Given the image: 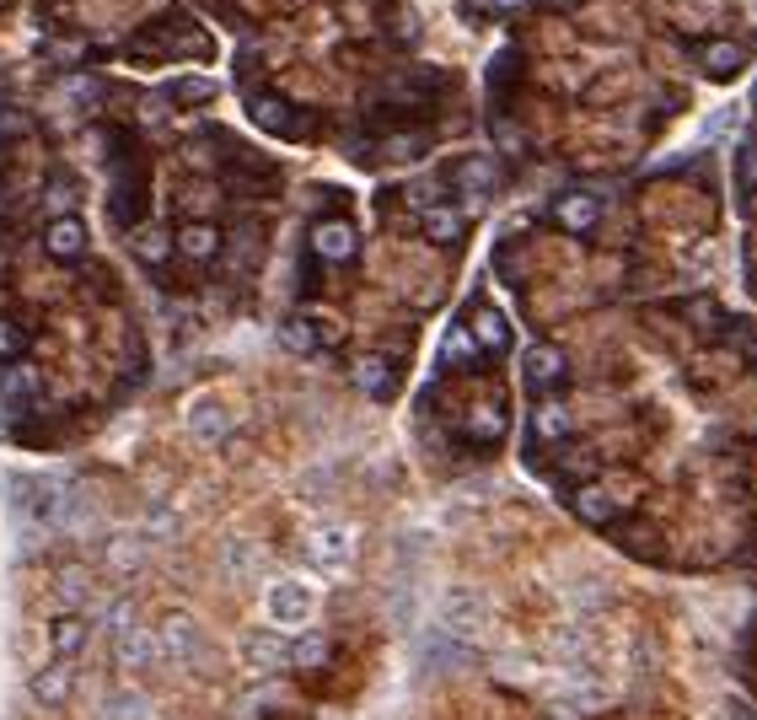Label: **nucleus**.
<instances>
[{
  "mask_svg": "<svg viewBox=\"0 0 757 720\" xmlns=\"http://www.w3.org/2000/svg\"><path fill=\"white\" fill-rule=\"evenodd\" d=\"M44 248L55 253V259H81L86 253V226L75 221V215H49V226H44Z\"/></svg>",
  "mask_w": 757,
  "mask_h": 720,
  "instance_id": "ddd939ff",
  "label": "nucleus"
},
{
  "mask_svg": "<svg viewBox=\"0 0 757 720\" xmlns=\"http://www.w3.org/2000/svg\"><path fill=\"white\" fill-rule=\"evenodd\" d=\"M55 587H60L64 602H81V597L92 591V570H86V565H64L60 576H55Z\"/></svg>",
  "mask_w": 757,
  "mask_h": 720,
  "instance_id": "2f4dec72",
  "label": "nucleus"
},
{
  "mask_svg": "<svg viewBox=\"0 0 757 720\" xmlns=\"http://www.w3.org/2000/svg\"><path fill=\"white\" fill-rule=\"evenodd\" d=\"M16 355H22V328L0 323V361H16Z\"/></svg>",
  "mask_w": 757,
  "mask_h": 720,
  "instance_id": "e433bc0d",
  "label": "nucleus"
},
{
  "mask_svg": "<svg viewBox=\"0 0 757 720\" xmlns=\"http://www.w3.org/2000/svg\"><path fill=\"white\" fill-rule=\"evenodd\" d=\"M0 215H5V184H0Z\"/></svg>",
  "mask_w": 757,
  "mask_h": 720,
  "instance_id": "ea45409f",
  "label": "nucleus"
},
{
  "mask_svg": "<svg viewBox=\"0 0 757 720\" xmlns=\"http://www.w3.org/2000/svg\"><path fill=\"white\" fill-rule=\"evenodd\" d=\"M569 430H575V420H569V403H565V398H543V403L532 409V436H537V441H548V447H565Z\"/></svg>",
  "mask_w": 757,
  "mask_h": 720,
  "instance_id": "f8f14e48",
  "label": "nucleus"
},
{
  "mask_svg": "<svg viewBox=\"0 0 757 720\" xmlns=\"http://www.w3.org/2000/svg\"><path fill=\"white\" fill-rule=\"evenodd\" d=\"M484 350H478V339L468 333V323H457L451 333H446V344H441V361L446 366H473Z\"/></svg>",
  "mask_w": 757,
  "mask_h": 720,
  "instance_id": "a878e982",
  "label": "nucleus"
},
{
  "mask_svg": "<svg viewBox=\"0 0 757 720\" xmlns=\"http://www.w3.org/2000/svg\"><path fill=\"white\" fill-rule=\"evenodd\" d=\"M307 554H312L317 565L339 570V565L355 554V532H350V527H312V532H307Z\"/></svg>",
  "mask_w": 757,
  "mask_h": 720,
  "instance_id": "1a4fd4ad",
  "label": "nucleus"
},
{
  "mask_svg": "<svg viewBox=\"0 0 757 720\" xmlns=\"http://www.w3.org/2000/svg\"><path fill=\"white\" fill-rule=\"evenodd\" d=\"M457 178H462V189H468V210H478L484 199L495 194V162H478V156H468V162L457 167Z\"/></svg>",
  "mask_w": 757,
  "mask_h": 720,
  "instance_id": "aec40b11",
  "label": "nucleus"
},
{
  "mask_svg": "<svg viewBox=\"0 0 757 720\" xmlns=\"http://www.w3.org/2000/svg\"><path fill=\"white\" fill-rule=\"evenodd\" d=\"M468 333H473L478 350H489V355H505V350H510V323H505L495 307H478L473 323H468Z\"/></svg>",
  "mask_w": 757,
  "mask_h": 720,
  "instance_id": "a211bd4d",
  "label": "nucleus"
},
{
  "mask_svg": "<svg viewBox=\"0 0 757 720\" xmlns=\"http://www.w3.org/2000/svg\"><path fill=\"white\" fill-rule=\"evenodd\" d=\"M156 640H162V656H173L178 666L210 672V640H204V629H199V618H193V613H167Z\"/></svg>",
  "mask_w": 757,
  "mask_h": 720,
  "instance_id": "f257e3e1",
  "label": "nucleus"
},
{
  "mask_svg": "<svg viewBox=\"0 0 757 720\" xmlns=\"http://www.w3.org/2000/svg\"><path fill=\"white\" fill-rule=\"evenodd\" d=\"M215 97V81L210 75H178L173 86H167V103H184V108H199V103H210Z\"/></svg>",
  "mask_w": 757,
  "mask_h": 720,
  "instance_id": "bb28decb",
  "label": "nucleus"
},
{
  "mask_svg": "<svg viewBox=\"0 0 757 720\" xmlns=\"http://www.w3.org/2000/svg\"><path fill=\"white\" fill-rule=\"evenodd\" d=\"M103 720H151V699L134 683H125V688H114L103 699Z\"/></svg>",
  "mask_w": 757,
  "mask_h": 720,
  "instance_id": "412c9836",
  "label": "nucleus"
},
{
  "mask_svg": "<svg viewBox=\"0 0 757 720\" xmlns=\"http://www.w3.org/2000/svg\"><path fill=\"white\" fill-rule=\"evenodd\" d=\"M736 178H742L747 194H757V140L753 145H742V156H736Z\"/></svg>",
  "mask_w": 757,
  "mask_h": 720,
  "instance_id": "f704fd0d",
  "label": "nucleus"
},
{
  "mask_svg": "<svg viewBox=\"0 0 757 720\" xmlns=\"http://www.w3.org/2000/svg\"><path fill=\"white\" fill-rule=\"evenodd\" d=\"M129 629H140V613H134V597H114V607H108V635H114V640H125Z\"/></svg>",
  "mask_w": 757,
  "mask_h": 720,
  "instance_id": "473e14b6",
  "label": "nucleus"
},
{
  "mask_svg": "<svg viewBox=\"0 0 757 720\" xmlns=\"http://www.w3.org/2000/svg\"><path fill=\"white\" fill-rule=\"evenodd\" d=\"M613 511H618V500L607 495V484H580L575 489V517L580 522L602 527V522H613Z\"/></svg>",
  "mask_w": 757,
  "mask_h": 720,
  "instance_id": "6ab92c4d",
  "label": "nucleus"
},
{
  "mask_svg": "<svg viewBox=\"0 0 757 720\" xmlns=\"http://www.w3.org/2000/svg\"><path fill=\"white\" fill-rule=\"evenodd\" d=\"M419 226H425V237H430V243L457 248V243L468 237V210H462V204H446V199H436V204H425V210H419Z\"/></svg>",
  "mask_w": 757,
  "mask_h": 720,
  "instance_id": "39448f33",
  "label": "nucleus"
},
{
  "mask_svg": "<svg viewBox=\"0 0 757 720\" xmlns=\"http://www.w3.org/2000/svg\"><path fill=\"white\" fill-rule=\"evenodd\" d=\"M134 253H140L145 263H162L167 253H173V237H167L162 226H145V232L134 237Z\"/></svg>",
  "mask_w": 757,
  "mask_h": 720,
  "instance_id": "7c9ffc66",
  "label": "nucleus"
},
{
  "mask_svg": "<svg viewBox=\"0 0 757 720\" xmlns=\"http://www.w3.org/2000/svg\"><path fill=\"white\" fill-rule=\"evenodd\" d=\"M151 538H173V532H178V522H173V511H151Z\"/></svg>",
  "mask_w": 757,
  "mask_h": 720,
  "instance_id": "4c0bfd02",
  "label": "nucleus"
},
{
  "mask_svg": "<svg viewBox=\"0 0 757 720\" xmlns=\"http://www.w3.org/2000/svg\"><path fill=\"white\" fill-rule=\"evenodd\" d=\"M333 656V646H328V635H301V640H291V666H322Z\"/></svg>",
  "mask_w": 757,
  "mask_h": 720,
  "instance_id": "c85d7f7f",
  "label": "nucleus"
},
{
  "mask_svg": "<svg viewBox=\"0 0 757 720\" xmlns=\"http://www.w3.org/2000/svg\"><path fill=\"white\" fill-rule=\"evenodd\" d=\"M114 651H119V666L145 672V666H156V661H162V640H156L151 629H129L125 640H114Z\"/></svg>",
  "mask_w": 757,
  "mask_h": 720,
  "instance_id": "dca6fc26",
  "label": "nucleus"
},
{
  "mask_svg": "<svg viewBox=\"0 0 757 720\" xmlns=\"http://www.w3.org/2000/svg\"><path fill=\"white\" fill-rule=\"evenodd\" d=\"M70 683H75V677H70V661H55V666H44V672L33 677V694H38L44 705H64V699H70Z\"/></svg>",
  "mask_w": 757,
  "mask_h": 720,
  "instance_id": "5701e85b",
  "label": "nucleus"
},
{
  "mask_svg": "<svg viewBox=\"0 0 757 720\" xmlns=\"http://www.w3.org/2000/svg\"><path fill=\"white\" fill-rule=\"evenodd\" d=\"M441 629L451 635V640H478V629L489 624V602H484V591H473V587H457V591H446L441 597Z\"/></svg>",
  "mask_w": 757,
  "mask_h": 720,
  "instance_id": "f03ea898",
  "label": "nucleus"
},
{
  "mask_svg": "<svg viewBox=\"0 0 757 720\" xmlns=\"http://www.w3.org/2000/svg\"><path fill=\"white\" fill-rule=\"evenodd\" d=\"M173 248L193 263H210L221 253V226H210V221H189V226H178V237H173Z\"/></svg>",
  "mask_w": 757,
  "mask_h": 720,
  "instance_id": "4468645a",
  "label": "nucleus"
},
{
  "mask_svg": "<svg viewBox=\"0 0 757 720\" xmlns=\"http://www.w3.org/2000/svg\"><path fill=\"white\" fill-rule=\"evenodd\" d=\"M86 640H92V624H86L81 613H64V618L49 624V646H55L60 661H75V656L86 651Z\"/></svg>",
  "mask_w": 757,
  "mask_h": 720,
  "instance_id": "2eb2a0df",
  "label": "nucleus"
},
{
  "mask_svg": "<svg viewBox=\"0 0 757 720\" xmlns=\"http://www.w3.org/2000/svg\"><path fill=\"white\" fill-rule=\"evenodd\" d=\"M698 66H703L709 81H731V75L747 70V44H736V38H714V44H703Z\"/></svg>",
  "mask_w": 757,
  "mask_h": 720,
  "instance_id": "9d476101",
  "label": "nucleus"
},
{
  "mask_svg": "<svg viewBox=\"0 0 757 720\" xmlns=\"http://www.w3.org/2000/svg\"><path fill=\"white\" fill-rule=\"evenodd\" d=\"M243 656H248V666L274 672V666H285V661H291V646H285L280 635H252L248 646H243Z\"/></svg>",
  "mask_w": 757,
  "mask_h": 720,
  "instance_id": "b1692460",
  "label": "nucleus"
},
{
  "mask_svg": "<svg viewBox=\"0 0 757 720\" xmlns=\"http://www.w3.org/2000/svg\"><path fill=\"white\" fill-rule=\"evenodd\" d=\"M355 388L366 398H387L392 393V361H381V355H360L355 361Z\"/></svg>",
  "mask_w": 757,
  "mask_h": 720,
  "instance_id": "4be33fe9",
  "label": "nucleus"
},
{
  "mask_svg": "<svg viewBox=\"0 0 757 720\" xmlns=\"http://www.w3.org/2000/svg\"><path fill=\"white\" fill-rule=\"evenodd\" d=\"M44 204H49L55 215H70V204H75V189H70L64 178H55V184L44 189Z\"/></svg>",
  "mask_w": 757,
  "mask_h": 720,
  "instance_id": "c9c22d12",
  "label": "nucleus"
},
{
  "mask_svg": "<svg viewBox=\"0 0 757 720\" xmlns=\"http://www.w3.org/2000/svg\"><path fill=\"white\" fill-rule=\"evenodd\" d=\"M0 393L11 398V403L33 398V393H38V371H33L27 361H11V366H5V377H0Z\"/></svg>",
  "mask_w": 757,
  "mask_h": 720,
  "instance_id": "cd10ccee",
  "label": "nucleus"
},
{
  "mask_svg": "<svg viewBox=\"0 0 757 720\" xmlns=\"http://www.w3.org/2000/svg\"><path fill=\"white\" fill-rule=\"evenodd\" d=\"M468 436H473V441H500V436H505V409H500V403H489L484 414L473 409V420H468Z\"/></svg>",
  "mask_w": 757,
  "mask_h": 720,
  "instance_id": "c756f323",
  "label": "nucleus"
},
{
  "mask_svg": "<svg viewBox=\"0 0 757 720\" xmlns=\"http://www.w3.org/2000/svg\"><path fill=\"white\" fill-rule=\"evenodd\" d=\"M248 114H252V125H258V130L296 134V108H291L280 92H252V97H248Z\"/></svg>",
  "mask_w": 757,
  "mask_h": 720,
  "instance_id": "9b49d317",
  "label": "nucleus"
},
{
  "mask_svg": "<svg viewBox=\"0 0 757 720\" xmlns=\"http://www.w3.org/2000/svg\"><path fill=\"white\" fill-rule=\"evenodd\" d=\"M103 554H108V570H114V576H129V570L145 565V538H140V532H114V538L103 543Z\"/></svg>",
  "mask_w": 757,
  "mask_h": 720,
  "instance_id": "f3484780",
  "label": "nucleus"
},
{
  "mask_svg": "<svg viewBox=\"0 0 757 720\" xmlns=\"http://www.w3.org/2000/svg\"><path fill=\"white\" fill-rule=\"evenodd\" d=\"M312 253L322 263H350L360 253V232H355L344 215H322L312 226Z\"/></svg>",
  "mask_w": 757,
  "mask_h": 720,
  "instance_id": "20e7f679",
  "label": "nucleus"
},
{
  "mask_svg": "<svg viewBox=\"0 0 757 720\" xmlns=\"http://www.w3.org/2000/svg\"><path fill=\"white\" fill-rule=\"evenodd\" d=\"M312 607H317V591L307 581H296V576H285V581H274V587L263 591V613L280 629H301L312 618Z\"/></svg>",
  "mask_w": 757,
  "mask_h": 720,
  "instance_id": "7ed1b4c3",
  "label": "nucleus"
},
{
  "mask_svg": "<svg viewBox=\"0 0 757 720\" xmlns=\"http://www.w3.org/2000/svg\"><path fill=\"white\" fill-rule=\"evenodd\" d=\"M280 344H285L291 355H312L317 344H328V333H322L312 318H291V323L280 328Z\"/></svg>",
  "mask_w": 757,
  "mask_h": 720,
  "instance_id": "393cba45",
  "label": "nucleus"
},
{
  "mask_svg": "<svg viewBox=\"0 0 757 720\" xmlns=\"http://www.w3.org/2000/svg\"><path fill=\"white\" fill-rule=\"evenodd\" d=\"M554 221H559L565 232H575V237H586V232L602 221V199L586 194V189H569V194L554 199Z\"/></svg>",
  "mask_w": 757,
  "mask_h": 720,
  "instance_id": "6e6552de",
  "label": "nucleus"
},
{
  "mask_svg": "<svg viewBox=\"0 0 757 720\" xmlns=\"http://www.w3.org/2000/svg\"><path fill=\"white\" fill-rule=\"evenodd\" d=\"M521 366H527V382H532V388H543V393H548V388H559V382L569 377V361H565V350H559V344H532V350L521 355Z\"/></svg>",
  "mask_w": 757,
  "mask_h": 720,
  "instance_id": "0eeeda50",
  "label": "nucleus"
},
{
  "mask_svg": "<svg viewBox=\"0 0 757 720\" xmlns=\"http://www.w3.org/2000/svg\"><path fill=\"white\" fill-rule=\"evenodd\" d=\"M478 5H484V11H521L527 0H478Z\"/></svg>",
  "mask_w": 757,
  "mask_h": 720,
  "instance_id": "58836bf2",
  "label": "nucleus"
},
{
  "mask_svg": "<svg viewBox=\"0 0 757 720\" xmlns=\"http://www.w3.org/2000/svg\"><path fill=\"white\" fill-rule=\"evenodd\" d=\"M252 554H258V548H252L248 538H232V543H226V554H221V565H226V576H237V581H243V576H248V570H252Z\"/></svg>",
  "mask_w": 757,
  "mask_h": 720,
  "instance_id": "72a5a7b5",
  "label": "nucleus"
},
{
  "mask_svg": "<svg viewBox=\"0 0 757 720\" xmlns=\"http://www.w3.org/2000/svg\"><path fill=\"white\" fill-rule=\"evenodd\" d=\"M184 425H189L193 441L215 447V441H226V430H232V414H226V403H221V398H193L189 414H184Z\"/></svg>",
  "mask_w": 757,
  "mask_h": 720,
  "instance_id": "423d86ee",
  "label": "nucleus"
}]
</instances>
